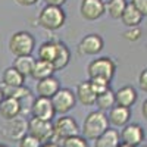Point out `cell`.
<instances>
[{
    "label": "cell",
    "mask_w": 147,
    "mask_h": 147,
    "mask_svg": "<svg viewBox=\"0 0 147 147\" xmlns=\"http://www.w3.org/2000/svg\"><path fill=\"white\" fill-rule=\"evenodd\" d=\"M109 128V122H107V115L100 110H93L90 112L84 119L82 124V136L85 140H91L94 141L99 136Z\"/></svg>",
    "instance_id": "6da1fadb"
},
{
    "label": "cell",
    "mask_w": 147,
    "mask_h": 147,
    "mask_svg": "<svg viewBox=\"0 0 147 147\" xmlns=\"http://www.w3.org/2000/svg\"><path fill=\"white\" fill-rule=\"evenodd\" d=\"M35 49V38L28 31L13 32L9 38V50L15 57L18 56H31Z\"/></svg>",
    "instance_id": "7a4b0ae2"
},
{
    "label": "cell",
    "mask_w": 147,
    "mask_h": 147,
    "mask_svg": "<svg viewBox=\"0 0 147 147\" xmlns=\"http://www.w3.org/2000/svg\"><path fill=\"white\" fill-rule=\"evenodd\" d=\"M66 13L62 7L44 6L38 13V25L47 31H56L65 25Z\"/></svg>",
    "instance_id": "3957f363"
},
{
    "label": "cell",
    "mask_w": 147,
    "mask_h": 147,
    "mask_svg": "<svg viewBox=\"0 0 147 147\" xmlns=\"http://www.w3.org/2000/svg\"><path fill=\"white\" fill-rule=\"evenodd\" d=\"M116 72V63L113 62V59H110L107 56L97 57L88 63L87 66V74L90 80L91 78H100L105 81H112L113 75Z\"/></svg>",
    "instance_id": "277c9868"
},
{
    "label": "cell",
    "mask_w": 147,
    "mask_h": 147,
    "mask_svg": "<svg viewBox=\"0 0 147 147\" xmlns=\"http://www.w3.org/2000/svg\"><path fill=\"white\" fill-rule=\"evenodd\" d=\"M74 136H80V127L78 122L72 116L63 115L53 122V138H52L53 143L63 141Z\"/></svg>",
    "instance_id": "5b68a950"
},
{
    "label": "cell",
    "mask_w": 147,
    "mask_h": 147,
    "mask_svg": "<svg viewBox=\"0 0 147 147\" xmlns=\"http://www.w3.org/2000/svg\"><path fill=\"white\" fill-rule=\"evenodd\" d=\"M28 134V121L21 115L6 121L2 127V136L10 141H19Z\"/></svg>",
    "instance_id": "8992f818"
},
{
    "label": "cell",
    "mask_w": 147,
    "mask_h": 147,
    "mask_svg": "<svg viewBox=\"0 0 147 147\" xmlns=\"http://www.w3.org/2000/svg\"><path fill=\"white\" fill-rule=\"evenodd\" d=\"M50 102H52L55 113L65 115L75 107L77 99H75V93L71 88H59L56 94L50 99Z\"/></svg>",
    "instance_id": "52a82bcc"
},
{
    "label": "cell",
    "mask_w": 147,
    "mask_h": 147,
    "mask_svg": "<svg viewBox=\"0 0 147 147\" xmlns=\"http://www.w3.org/2000/svg\"><path fill=\"white\" fill-rule=\"evenodd\" d=\"M28 134L31 137L37 138L41 144L52 141V138H53V122L31 118V119H28Z\"/></svg>",
    "instance_id": "ba28073f"
},
{
    "label": "cell",
    "mask_w": 147,
    "mask_h": 147,
    "mask_svg": "<svg viewBox=\"0 0 147 147\" xmlns=\"http://www.w3.org/2000/svg\"><path fill=\"white\" fill-rule=\"evenodd\" d=\"M119 138H121V143L132 146V147H137L144 141L146 132H144V128L140 124L128 122L125 127H122V129L119 132Z\"/></svg>",
    "instance_id": "9c48e42d"
},
{
    "label": "cell",
    "mask_w": 147,
    "mask_h": 147,
    "mask_svg": "<svg viewBox=\"0 0 147 147\" xmlns=\"http://www.w3.org/2000/svg\"><path fill=\"white\" fill-rule=\"evenodd\" d=\"M103 46L105 41L99 34H88L81 38L77 50L80 56H94L103 50Z\"/></svg>",
    "instance_id": "30bf717a"
},
{
    "label": "cell",
    "mask_w": 147,
    "mask_h": 147,
    "mask_svg": "<svg viewBox=\"0 0 147 147\" xmlns=\"http://www.w3.org/2000/svg\"><path fill=\"white\" fill-rule=\"evenodd\" d=\"M30 112H31V118L41 119V121H52L56 115L50 99H44V97H35L31 102Z\"/></svg>",
    "instance_id": "8fae6325"
},
{
    "label": "cell",
    "mask_w": 147,
    "mask_h": 147,
    "mask_svg": "<svg viewBox=\"0 0 147 147\" xmlns=\"http://www.w3.org/2000/svg\"><path fill=\"white\" fill-rule=\"evenodd\" d=\"M105 0H82L80 13L85 21H97L105 15Z\"/></svg>",
    "instance_id": "7c38bea8"
},
{
    "label": "cell",
    "mask_w": 147,
    "mask_h": 147,
    "mask_svg": "<svg viewBox=\"0 0 147 147\" xmlns=\"http://www.w3.org/2000/svg\"><path fill=\"white\" fill-rule=\"evenodd\" d=\"M131 118V109L128 107H122V106H113L109 110L107 115V122L115 128H122L125 127Z\"/></svg>",
    "instance_id": "4fadbf2b"
},
{
    "label": "cell",
    "mask_w": 147,
    "mask_h": 147,
    "mask_svg": "<svg viewBox=\"0 0 147 147\" xmlns=\"http://www.w3.org/2000/svg\"><path fill=\"white\" fill-rule=\"evenodd\" d=\"M59 88H60V82L55 75L41 81H37V85H35L37 97H44V99H52Z\"/></svg>",
    "instance_id": "5bb4252c"
},
{
    "label": "cell",
    "mask_w": 147,
    "mask_h": 147,
    "mask_svg": "<svg viewBox=\"0 0 147 147\" xmlns=\"http://www.w3.org/2000/svg\"><path fill=\"white\" fill-rule=\"evenodd\" d=\"M136 102H137V90L132 85H125V87H121L119 90L115 91V105L116 106L131 109V106Z\"/></svg>",
    "instance_id": "9a60e30c"
},
{
    "label": "cell",
    "mask_w": 147,
    "mask_h": 147,
    "mask_svg": "<svg viewBox=\"0 0 147 147\" xmlns=\"http://www.w3.org/2000/svg\"><path fill=\"white\" fill-rule=\"evenodd\" d=\"M21 112H22V105H21L19 100L5 97L3 102L0 103V116L5 121H9V119H13V118L19 116Z\"/></svg>",
    "instance_id": "2e32d148"
},
{
    "label": "cell",
    "mask_w": 147,
    "mask_h": 147,
    "mask_svg": "<svg viewBox=\"0 0 147 147\" xmlns=\"http://www.w3.org/2000/svg\"><path fill=\"white\" fill-rule=\"evenodd\" d=\"M75 99L82 106H93L96 102V93L93 91L88 81H82L77 85L75 90Z\"/></svg>",
    "instance_id": "e0dca14e"
},
{
    "label": "cell",
    "mask_w": 147,
    "mask_h": 147,
    "mask_svg": "<svg viewBox=\"0 0 147 147\" xmlns=\"http://www.w3.org/2000/svg\"><path fill=\"white\" fill-rule=\"evenodd\" d=\"M55 72H56V71H55V68H53L52 63L46 62V60L35 59L30 77H31L32 80H35V81H41V80H46V78H49V77H53Z\"/></svg>",
    "instance_id": "ac0fdd59"
},
{
    "label": "cell",
    "mask_w": 147,
    "mask_h": 147,
    "mask_svg": "<svg viewBox=\"0 0 147 147\" xmlns=\"http://www.w3.org/2000/svg\"><path fill=\"white\" fill-rule=\"evenodd\" d=\"M121 144L119 131L115 128H107L102 136L94 140V147H118Z\"/></svg>",
    "instance_id": "d6986e66"
},
{
    "label": "cell",
    "mask_w": 147,
    "mask_h": 147,
    "mask_svg": "<svg viewBox=\"0 0 147 147\" xmlns=\"http://www.w3.org/2000/svg\"><path fill=\"white\" fill-rule=\"evenodd\" d=\"M143 15L140 13V12L134 7L131 3H128L127 5V7H125V10L122 12V15H121V21H122V24H124L125 27H128V28H134V27H138L140 24H141V21H143Z\"/></svg>",
    "instance_id": "ffe728a7"
},
{
    "label": "cell",
    "mask_w": 147,
    "mask_h": 147,
    "mask_svg": "<svg viewBox=\"0 0 147 147\" xmlns=\"http://www.w3.org/2000/svg\"><path fill=\"white\" fill-rule=\"evenodd\" d=\"M71 60V50L68 49V46L65 43H62L60 40H57V50H56V56H55V60L52 62L55 71H60L68 66Z\"/></svg>",
    "instance_id": "44dd1931"
},
{
    "label": "cell",
    "mask_w": 147,
    "mask_h": 147,
    "mask_svg": "<svg viewBox=\"0 0 147 147\" xmlns=\"http://www.w3.org/2000/svg\"><path fill=\"white\" fill-rule=\"evenodd\" d=\"M3 93V97H7V99H15L19 100L21 103L24 100H27L28 97H31V90L25 85H21V87H7V85H0Z\"/></svg>",
    "instance_id": "7402d4cb"
},
{
    "label": "cell",
    "mask_w": 147,
    "mask_h": 147,
    "mask_svg": "<svg viewBox=\"0 0 147 147\" xmlns=\"http://www.w3.org/2000/svg\"><path fill=\"white\" fill-rule=\"evenodd\" d=\"M35 59L32 56H18L13 59V63H12V68L16 69L24 78H27L31 75V71L34 66Z\"/></svg>",
    "instance_id": "603a6c76"
},
{
    "label": "cell",
    "mask_w": 147,
    "mask_h": 147,
    "mask_svg": "<svg viewBox=\"0 0 147 147\" xmlns=\"http://www.w3.org/2000/svg\"><path fill=\"white\" fill-rule=\"evenodd\" d=\"M24 82H25V78L12 66L6 68L2 74V85H7V87H21V85H25Z\"/></svg>",
    "instance_id": "cb8c5ba5"
},
{
    "label": "cell",
    "mask_w": 147,
    "mask_h": 147,
    "mask_svg": "<svg viewBox=\"0 0 147 147\" xmlns=\"http://www.w3.org/2000/svg\"><path fill=\"white\" fill-rule=\"evenodd\" d=\"M94 105L97 106V110H100V112H105V113L109 112L115 106V91L112 88H109L105 93L96 96Z\"/></svg>",
    "instance_id": "d4e9b609"
},
{
    "label": "cell",
    "mask_w": 147,
    "mask_h": 147,
    "mask_svg": "<svg viewBox=\"0 0 147 147\" xmlns=\"http://www.w3.org/2000/svg\"><path fill=\"white\" fill-rule=\"evenodd\" d=\"M57 50V40H47L38 47V59L52 63Z\"/></svg>",
    "instance_id": "484cf974"
},
{
    "label": "cell",
    "mask_w": 147,
    "mask_h": 147,
    "mask_svg": "<svg viewBox=\"0 0 147 147\" xmlns=\"http://www.w3.org/2000/svg\"><path fill=\"white\" fill-rule=\"evenodd\" d=\"M127 5V0H109L107 3H105V13H109V16L113 19H119Z\"/></svg>",
    "instance_id": "4316f807"
},
{
    "label": "cell",
    "mask_w": 147,
    "mask_h": 147,
    "mask_svg": "<svg viewBox=\"0 0 147 147\" xmlns=\"http://www.w3.org/2000/svg\"><path fill=\"white\" fill-rule=\"evenodd\" d=\"M88 82L91 85L93 91L96 93V96H99V94H102V93H105L106 90L110 88V82L100 80V78H91V80H88Z\"/></svg>",
    "instance_id": "83f0119b"
},
{
    "label": "cell",
    "mask_w": 147,
    "mask_h": 147,
    "mask_svg": "<svg viewBox=\"0 0 147 147\" xmlns=\"http://www.w3.org/2000/svg\"><path fill=\"white\" fill-rule=\"evenodd\" d=\"M60 147H88V143L81 136H74V137H69V138L63 140Z\"/></svg>",
    "instance_id": "f1b7e54d"
},
{
    "label": "cell",
    "mask_w": 147,
    "mask_h": 147,
    "mask_svg": "<svg viewBox=\"0 0 147 147\" xmlns=\"http://www.w3.org/2000/svg\"><path fill=\"white\" fill-rule=\"evenodd\" d=\"M143 35V31L140 27H134V28H128L125 32H124V38L128 40V41H137L141 38Z\"/></svg>",
    "instance_id": "f546056e"
},
{
    "label": "cell",
    "mask_w": 147,
    "mask_h": 147,
    "mask_svg": "<svg viewBox=\"0 0 147 147\" xmlns=\"http://www.w3.org/2000/svg\"><path fill=\"white\" fill-rule=\"evenodd\" d=\"M18 143H19V147H40L41 146V143L37 138L31 137L30 134H27L25 137H22Z\"/></svg>",
    "instance_id": "4dcf8cb0"
},
{
    "label": "cell",
    "mask_w": 147,
    "mask_h": 147,
    "mask_svg": "<svg viewBox=\"0 0 147 147\" xmlns=\"http://www.w3.org/2000/svg\"><path fill=\"white\" fill-rule=\"evenodd\" d=\"M134 7H136L143 16L147 15V0H131L129 2Z\"/></svg>",
    "instance_id": "1f68e13d"
},
{
    "label": "cell",
    "mask_w": 147,
    "mask_h": 147,
    "mask_svg": "<svg viewBox=\"0 0 147 147\" xmlns=\"http://www.w3.org/2000/svg\"><path fill=\"white\" fill-rule=\"evenodd\" d=\"M138 85H140V88H141L144 93L147 91V69H146V68L140 72V77H138Z\"/></svg>",
    "instance_id": "d6a6232c"
},
{
    "label": "cell",
    "mask_w": 147,
    "mask_h": 147,
    "mask_svg": "<svg viewBox=\"0 0 147 147\" xmlns=\"http://www.w3.org/2000/svg\"><path fill=\"white\" fill-rule=\"evenodd\" d=\"M44 3H46V6H56V7H62V6L66 3V0H44Z\"/></svg>",
    "instance_id": "836d02e7"
},
{
    "label": "cell",
    "mask_w": 147,
    "mask_h": 147,
    "mask_svg": "<svg viewBox=\"0 0 147 147\" xmlns=\"http://www.w3.org/2000/svg\"><path fill=\"white\" fill-rule=\"evenodd\" d=\"M15 2L21 6H34L38 0H15Z\"/></svg>",
    "instance_id": "e575fe53"
},
{
    "label": "cell",
    "mask_w": 147,
    "mask_h": 147,
    "mask_svg": "<svg viewBox=\"0 0 147 147\" xmlns=\"http://www.w3.org/2000/svg\"><path fill=\"white\" fill-rule=\"evenodd\" d=\"M141 113H143V118L146 119L147 118V100L143 102V107H141Z\"/></svg>",
    "instance_id": "d590c367"
},
{
    "label": "cell",
    "mask_w": 147,
    "mask_h": 147,
    "mask_svg": "<svg viewBox=\"0 0 147 147\" xmlns=\"http://www.w3.org/2000/svg\"><path fill=\"white\" fill-rule=\"evenodd\" d=\"M40 147H60L57 143H53V141H49V143H43Z\"/></svg>",
    "instance_id": "8d00e7d4"
},
{
    "label": "cell",
    "mask_w": 147,
    "mask_h": 147,
    "mask_svg": "<svg viewBox=\"0 0 147 147\" xmlns=\"http://www.w3.org/2000/svg\"><path fill=\"white\" fill-rule=\"evenodd\" d=\"M3 99H5V97H3V93H2V88H0V103H2V102H3Z\"/></svg>",
    "instance_id": "74e56055"
},
{
    "label": "cell",
    "mask_w": 147,
    "mask_h": 147,
    "mask_svg": "<svg viewBox=\"0 0 147 147\" xmlns=\"http://www.w3.org/2000/svg\"><path fill=\"white\" fill-rule=\"evenodd\" d=\"M118 147H132V146H128V144H124V143H121Z\"/></svg>",
    "instance_id": "f35d334b"
},
{
    "label": "cell",
    "mask_w": 147,
    "mask_h": 147,
    "mask_svg": "<svg viewBox=\"0 0 147 147\" xmlns=\"http://www.w3.org/2000/svg\"><path fill=\"white\" fill-rule=\"evenodd\" d=\"M0 147H9V146H6V144H2V143H0Z\"/></svg>",
    "instance_id": "ab89813d"
}]
</instances>
